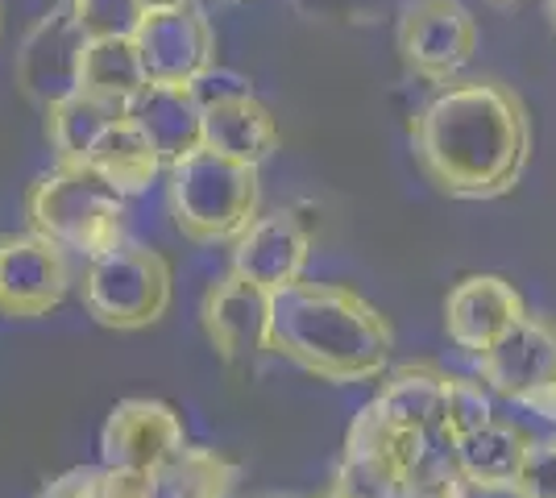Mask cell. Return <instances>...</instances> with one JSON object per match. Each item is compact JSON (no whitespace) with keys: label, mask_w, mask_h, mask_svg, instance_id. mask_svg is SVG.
I'll return each instance as SVG.
<instances>
[{"label":"cell","mask_w":556,"mask_h":498,"mask_svg":"<svg viewBox=\"0 0 556 498\" xmlns=\"http://www.w3.org/2000/svg\"><path fill=\"white\" fill-rule=\"evenodd\" d=\"M146 9H175V4H191V0H141Z\"/></svg>","instance_id":"obj_26"},{"label":"cell","mask_w":556,"mask_h":498,"mask_svg":"<svg viewBox=\"0 0 556 498\" xmlns=\"http://www.w3.org/2000/svg\"><path fill=\"white\" fill-rule=\"evenodd\" d=\"M494 420V404H490V391L478 379H465V374H448L444 386V432L448 440L457 445L469 432L486 427Z\"/></svg>","instance_id":"obj_24"},{"label":"cell","mask_w":556,"mask_h":498,"mask_svg":"<svg viewBox=\"0 0 556 498\" xmlns=\"http://www.w3.org/2000/svg\"><path fill=\"white\" fill-rule=\"evenodd\" d=\"M237 461L220 449L187 445L175 461H166L159 474H150V498H229L237 486Z\"/></svg>","instance_id":"obj_19"},{"label":"cell","mask_w":556,"mask_h":498,"mask_svg":"<svg viewBox=\"0 0 556 498\" xmlns=\"http://www.w3.org/2000/svg\"><path fill=\"white\" fill-rule=\"evenodd\" d=\"M125 117L159 150L166 170L204 150V100L191 84H146V92L129 104Z\"/></svg>","instance_id":"obj_16"},{"label":"cell","mask_w":556,"mask_h":498,"mask_svg":"<svg viewBox=\"0 0 556 498\" xmlns=\"http://www.w3.org/2000/svg\"><path fill=\"white\" fill-rule=\"evenodd\" d=\"M79 299L100 329H150L170 308V261L150 245L121 241L116 250L88 261Z\"/></svg>","instance_id":"obj_5"},{"label":"cell","mask_w":556,"mask_h":498,"mask_svg":"<svg viewBox=\"0 0 556 498\" xmlns=\"http://www.w3.org/2000/svg\"><path fill=\"white\" fill-rule=\"evenodd\" d=\"M490 4H498V9H510V4H523V0H490Z\"/></svg>","instance_id":"obj_29"},{"label":"cell","mask_w":556,"mask_h":498,"mask_svg":"<svg viewBox=\"0 0 556 498\" xmlns=\"http://www.w3.org/2000/svg\"><path fill=\"white\" fill-rule=\"evenodd\" d=\"M204 100V150L232 163L262 166L278 150V120L241 79H216V72L195 84Z\"/></svg>","instance_id":"obj_11"},{"label":"cell","mask_w":556,"mask_h":498,"mask_svg":"<svg viewBox=\"0 0 556 498\" xmlns=\"http://www.w3.org/2000/svg\"><path fill=\"white\" fill-rule=\"evenodd\" d=\"M478 17L462 0H412L399 13V59L424 84H453L478 54Z\"/></svg>","instance_id":"obj_8"},{"label":"cell","mask_w":556,"mask_h":498,"mask_svg":"<svg viewBox=\"0 0 556 498\" xmlns=\"http://www.w3.org/2000/svg\"><path fill=\"white\" fill-rule=\"evenodd\" d=\"M312 258V233L295 213L278 208V213H262L232 241L229 270L257 283L262 291H287V286L303 283V270Z\"/></svg>","instance_id":"obj_15"},{"label":"cell","mask_w":556,"mask_h":498,"mask_svg":"<svg viewBox=\"0 0 556 498\" xmlns=\"http://www.w3.org/2000/svg\"><path fill=\"white\" fill-rule=\"evenodd\" d=\"M544 13H548V22H553V29H556V0H544Z\"/></svg>","instance_id":"obj_28"},{"label":"cell","mask_w":556,"mask_h":498,"mask_svg":"<svg viewBox=\"0 0 556 498\" xmlns=\"http://www.w3.org/2000/svg\"><path fill=\"white\" fill-rule=\"evenodd\" d=\"M88 34L79 29L71 0L50 4L38 22L25 29L22 47L13 54V79L29 104L42 113L63 104L84 88V59H88Z\"/></svg>","instance_id":"obj_7"},{"label":"cell","mask_w":556,"mask_h":498,"mask_svg":"<svg viewBox=\"0 0 556 498\" xmlns=\"http://www.w3.org/2000/svg\"><path fill=\"white\" fill-rule=\"evenodd\" d=\"M42 498H150V482L109 465H75L67 474L50 477Z\"/></svg>","instance_id":"obj_22"},{"label":"cell","mask_w":556,"mask_h":498,"mask_svg":"<svg viewBox=\"0 0 556 498\" xmlns=\"http://www.w3.org/2000/svg\"><path fill=\"white\" fill-rule=\"evenodd\" d=\"M412 154L448 200H503L532 163L528 104L498 79H453L412 117Z\"/></svg>","instance_id":"obj_1"},{"label":"cell","mask_w":556,"mask_h":498,"mask_svg":"<svg viewBox=\"0 0 556 498\" xmlns=\"http://www.w3.org/2000/svg\"><path fill=\"white\" fill-rule=\"evenodd\" d=\"M535 436L515 420H490L486 427L469 432L465 440H457V465H462L469 490L482 495H510L515 482L523 474V461L532 452Z\"/></svg>","instance_id":"obj_17"},{"label":"cell","mask_w":556,"mask_h":498,"mask_svg":"<svg viewBox=\"0 0 556 498\" xmlns=\"http://www.w3.org/2000/svg\"><path fill=\"white\" fill-rule=\"evenodd\" d=\"M25 220L29 233L92 261L125 241V191L88 163H54L25 188Z\"/></svg>","instance_id":"obj_3"},{"label":"cell","mask_w":556,"mask_h":498,"mask_svg":"<svg viewBox=\"0 0 556 498\" xmlns=\"http://www.w3.org/2000/svg\"><path fill=\"white\" fill-rule=\"evenodd\" d=\"M478 361V382L490 395L556 420V316H528Z\"/></svg>","instance_id":"obj_6"},{"label":"cell","mask_w":556,"mask_h":498,"mask_svg":"<svg viewBox=\"0 0 556 498\" xmlns=\"http://www.w3.org/2000/svg\"><path fill=\"white\" fill-rule=\"evenodd\" d=\"M88 166L100 170V175H104L116 191H125V195L146 191L166 170V163L159 158V150L146 142V133H141L129 117H121L113 129L100 138Z\"/></svg>","instance_id":"obj_20"},{"label":"cell","mask_w":556,"mask_h":498,"mask_svg":"<svg viewBox=\"0 0 556 498\" xmlns=\"http://www.w3.org/2000/svg\"><path fill=\"white\" fill-rule=\"evenodd\" d=\"M150 75L141 67L138 42H92L84 59V88L79 92L109 100L116 108L129 113V104L146 92Z\"/></svg>","instance_id":"obj_21"},{"label":"cell","mask_w":556,"mask_h":498,"mask_svg":"<svg viewBox=\"0 0 556 498\" xmlns=\"http://www.w3.org/2000/svg\"><path fill=\"white\" fill-rule=\"evenodd\" d=\"M138 54L150 84H204L216 72V34L204 9L175 4V9H150L138 29Z\"/></svg>","instance_id":"obj_10"},{"label":"cell","mask_w":556,"mask_h":498,"mask_svg":"<svg viewBox=\"0 0 556 498\" xmlns=\"http://www.w3.org/2000/svg\"><path fill=\"white\" fill-rule=\"evenodd\" d=\"M184 449V416L163 399H121L100 427V465L125 474H159Z\"/></svg>","instance_id":"obj_9"},{"label":"cell","mask_w":556,"mask_h":498,"mask_svg":"<svg viewBox=\"0 0 556 498\" xmlns=\"http://www.w3.org/2000/svg\"><path fill=\"white\" fill-rule=\"evenodd\" d=\"M510 498H556V436L535 440Z\"/></svg>","instance_id":"obj_25"},{"label":"cell","mask_w":556,"mask_h":498,"mask_svg":"<svg viewBox=\"0 0 556 498\" xmlns=\"http://www.w3.org/2000/svg\"><path fill=\"white\" fill-rule=\"evenodd\" d=\"M532 311L503 274H469L444 299V332L469 357L490 354L503 336L519 329Z\"/></svg>","instance_id":"obj_14"},{"label":"cell","mask_w":556,"mask_h":498,"mask_svg":"<svg viewBox=\"0 0 556 498\" xmlns=\"http://www.w3.org/2000/svg\"><path fill=\"white\" fill-rule=\"evenodd\" d=\"M71 266L67 250L38 233H4L0 238V316L38 320L67 299Z\"/></svg>","instance_id":"obj_12"},{"label":"cell","mask_w":556,"mask_h":498,"mask_svg":"<svg viewBox=\"0 0 556 498\" xmlns=\"http://www.w3.org/2000/svg\"><path fill=\"white\" fill-rule=\"evenodd\" d=\"M394 329L370 299L337 283H295L275 295L270 354L332 386L374 382L387 374Z\"/></svg>","instance_id":"obj_2"},{"label":"cell","mask_w":556,"mask_h":498,"mask_svg":"<svg viewBox=\"0 0 556 498\" xmlns=\"http://www.w3.org/2000/svg\"><path fill=\"white\" fill-rule=\"evenodd\" d=\"M71 13L88 42H134L150 9L141 0H71Z\"/></svg>","instance_id":"obj_23"},{"label":"cell","mask_w":556,"mask_h":498,"mask_svg":"<svg viewBox=\"0 0 556 498\" xmlns=\"http://www.w3.org/2000/svg\"><path fill=\"white\" fill-rule=\"evenodd\" d=\"M270 308H275V295L232 270L208 286L200 324L220 361L241 366V361L270 354Z\"/></svg>","instance_id":"obj_13"},{"label":"cell","mask_w":556,"mask_h":498,"mask_svg":"<svg viewBox=\"0 0 556 498\" xmlns=\"http://www.w3.org/2000/svg\"><path fill=\"white\" fill-rule=\"evenodd\" d=\"M266 498H291V495H266Z\"/></svg>","instance_id":"obj_30"},{"label":"cell","mask_w":556,"mask_h":498,"mask_svg":"<svg viewBox=\"0 0 556 498\" xmlns=\"http://www.w3.org/2000/svg\"><path fill=\"white\" fill-rule=\"evenodd\" d=\"M125 117V108H116L109 100H96L88 92H75L71 100L47 108V138L54 150V163L84 166L92 158L100 138Z\"/></svg>","instance_id":"obj_18"},{"label":"cell","mask_w":556,"mask_h":498,"mask_svg":"<svg viewBox=\"0 0 556 498\" xmlns=\"http://www.w3.org/2000/svg\"><path fill=\"white\" fill-rule=\"evenodd\" d=\"M320 498H353V495H349V490H341V486L332 482V486H328V490H325V495H320Z\"/></svg>","instance_id":"obj_27"},{"label":"cell","mask_w":556,"mask_h":498,"mask_svg":"<svg viewBox=\"0 0 556 498\" xmlns=\"http://www.w3.org/2000/svg\"><path fill=\"white\" fill-rule=\"evenodd\" d=\"M166 200H170L175 229L187 241L232 245L262 216V179H257V166L232 163L212 150H195L166 170Z\"/></svg>","instance_id":"obj_4"}]
</instances>
